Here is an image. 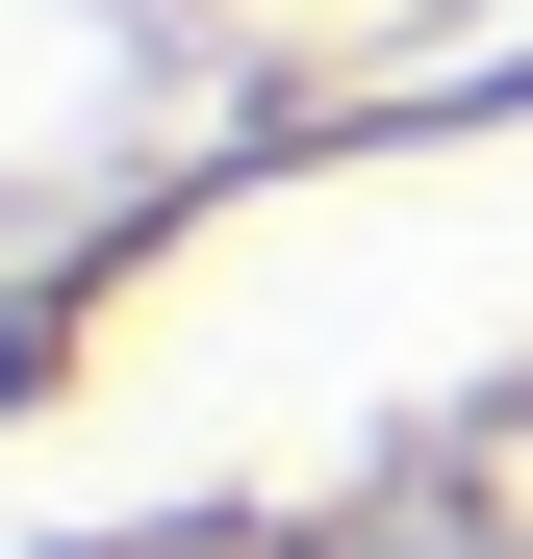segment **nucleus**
Masks as SVG:
<instances>
[{"label": "nucleus", "mask_w": 533, "mask_h": 559, "mask_svg": "<svg viewBox=\"0 0 533 559\" xmlns=\"http://www.w3.org/2000/svg\"><path fill=\"white\" fill-rule=\"evenodd\" d=\"M0 559H533V229L407 331L0 407Z\"/></svg>", "instance_id": "f257e3e1"}]
</instances>
